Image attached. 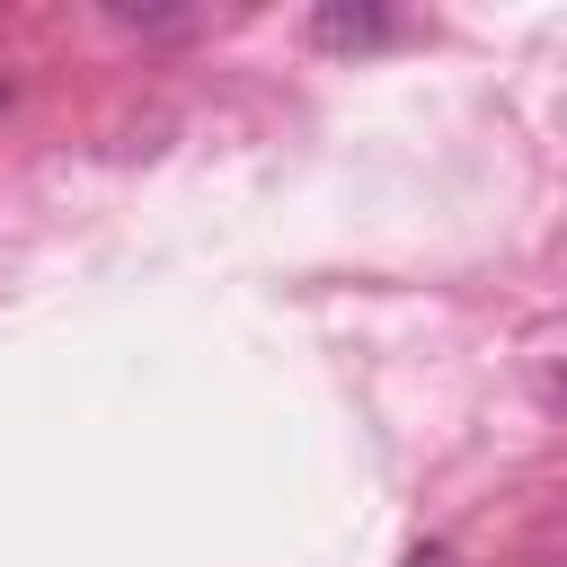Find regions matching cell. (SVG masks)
<instances>
[{"label":"cell","mask_w":567,"mask_h":567,"mask_svg":"<svg viewBox=\"0 0 567 567\" xmlns=\"http://www.w3.org/2000/svg\"><path fill=\"white\" fill-rule=\"evenodd\" d=\"M399 567H452V549H434V540H416V549H408Z\"/></svg>","instance_id":"2"},{"label":"cell","mask_w":567,"mask_h":567,"mask_svg":"<svg viewBox=\"0 0 567 567\" xmlns=\"http://www.w3.org/2000/svg\"><path fill=\"white\" fill-rule=\"evenodd\" d=\"M390 18L381 9H319V44H372Z\"/></svg>","instance_id":"1"},{"label":"cell","mask_w":567,"mask_h":567,"mask_svg":"<svg viewBox=\"0 0 567 567\" xmlns=\"http://www.w3.org/2000/svg\"><path fill=\"white\" fill-rule=\"evenodd\" d=\"M0 106H9V80H0Z\"/></svg>","instance_id":"3"}]
</instances>
